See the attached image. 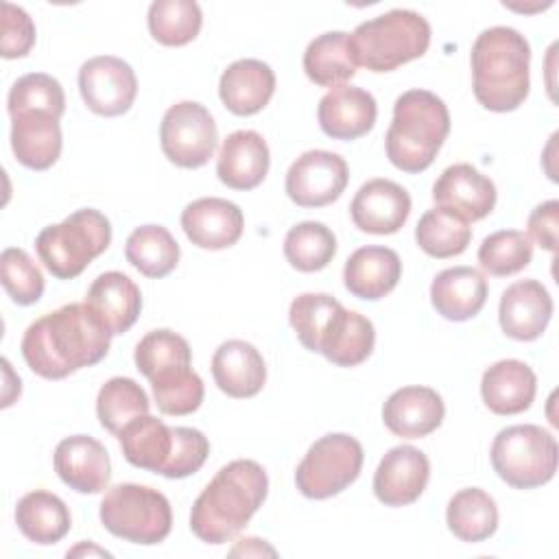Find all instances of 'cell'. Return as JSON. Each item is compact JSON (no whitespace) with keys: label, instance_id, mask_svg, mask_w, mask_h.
Segmentation results:
<instances>
[{"label":"cell","instance_id":"6da1fadb","mask_svg":"<svg viewBox=\"0 0 559 559\" xmlns=\"http://www.w3.org/2000/svg\"><path fill=\"white\" fill-rule=\"evenodd\" d=\"M109 347L111 334L85 301L46 312L26 328L20 345L28 369L46 380L98 365Z\"/></svg>","mask_w":559,"mask_h":559},{"label":"cell","instance_id":"7a4b0ae2","mask_svg":"<svg viewBox=\"0 0 559 559\" xmlns=\"http://www.w3.org/2000/svg\"><path fill=\"white\" fill-rule=\"evenodd\" d=\"M269 478L260 463L236 459L223 465L190 511V528L205 544L231 542L262 507Z\"/></svg>","mask_w":559,"mask_h":559},{"label":"cell","instance_id":"3957f363","mask_svg":"<svg viewBox=\"0 0 559 559\" xmlns=\"http://www.w3.org/2000/svg\"><path fill=\"white\" fill-rule=\"evenodd\" d=\"M472 90L476 100L498 114L518 109L531 87V46L511 26L485 28L472 44Z\"/></svg>","mask_w":559,"mask_h":559},{"label":"cell","instance_id":"277c9868","mask_svg":"<svg viewBox=\"0 0 559 559\" xmlns=\"http://www.w3.org/2000/svg\"><path fill=\"white\" fill-rule=\"evenodd\" d=\"M450 133L448 105L428 90H408L393 103V120L384 138L389 162L417 175L426 170Z\"/></svg>","mask_w":559,"mask_h":559},{"label":"cell","instance_id":"5b68a950","mask_svg":"<svg viewBox=\"0 0 559 559\" xmlns=\"http://www.w3.org/2000/svg\"><path fill=\"white\" fill-rule=\"evenodd\" d=\"M428 20L411 9H393L360 22L349 35L356 66L369 72H391L426 55L430 46Z\"/></svg>","mask_w":559,"mask_h":559},{"label":"cell","instance_id":"8992f818","mask_svg":"<svg viewBox=\"0 0 559 559\" xmlns=\"http://www.w3.org/2000/svg\"><path fill=\"white\" fill-rule=\"evenodd\" d=\"M109 242V218L94 207H83L57 225L44 227L35 238V251L57 280H74L94 258L107 251Z\"/></svg>","mask_w":559,"mask_h":559},{"label":"cell","instance_id":"52a82bcc","mask_svg":"<svg viewBox=\"0 0 559 559\" xmlns=\"http://www.w3.org/2000/svg\"><path fill=\"white\" fill-rule=\"evenodd\" d=\"M98 515L114 537L142 546L164 542L173 528L168 498L162 491L138 483L109 487L100 500Z\"/></svg>","mask_w":559,"mask_h":559},{"label":"cell","instance_id":"ba28073f","mask_svg":"<svg viewBox=\"0 0 559 559\" xmlns=\"http://www.w3.org/2000/svg\"><path fill=\"white\" fill-rule=\"evenodd\" d=\"M557 439L535 424L507 426L491 443L493 472L513 489L546 485L557 472Z\"/></svg>","mask_w":559,"mask_h":559},{"label":"cell","instance_id":"9c48e42d","mask_svg":"<svg viewBox=\"0 0 559 559\" xmlns=\"http://www.w3.org/2000/svg\"><path fill=\"white\" fill-rule=\"evenodd\" d=\"M362 445L345 432H332L317 439L295 469L299 493L312 500H325L347 489L362 469Z\"/></svg>","mask_w":559,"mask_h":559},{"label":"cell","instance_id":"30bf717a","mask_svg":"<svg viewBox=\"0 0 559 559\" xmlns=\"http://www.w3.org/2000/svg\"><path fill=\"white\" fill-rule=\"evenodd\" d=\"M216 142V122L201 103L181 100L166 109L159 124V144L170 164L201 168L214 155Z\"/></svg>","mask_w":559,"mask_h":559},{"label":"cell","instance_id":"8fae6325","mask_svg":"<svg viewBox=\"0 0 559 559\" xmlns=\"http://www.w3.org/2000/svg\"><path fill=\"white\" fill-rule=\"evenodd\" d=\"M347 162L332 151L314 148L301 153L286 173V194L299 207H323L334 203L347 188Z\"/></svg>","mask_w":559,"mask_h":559},{"label":"cell","instance_id":"7c38bea8","mask_svg":"<svg viewBox=\"0 0 559 559\" xmlns=\"http://www.w3.org/2000/svg\"><path fill=\"white\" fill-rule=\"evenodd\" d=\"M79 92L90 111L114 118L131 109L138 94V79L124 59L98 55L81 66Z\"/></svg>","mask_w":559,"mask_h":559},{"label":"cell","instance_id":"4fadbf2b","mask_svg":"<svg viewBox=\"0 0 559 559\" xmlns=\"http://www.w3.org/2000/svg\"><path fill=\"white\" fill-rule=\"evenodd\" d=\"M432 199L437 207H445L461 216L465 223H474L491 214L498 192L496 183L472 164L448 166L432 186Z\"/></svg>","mask_w":559,"mask_h":559},{"label":"cell","instance_id":"5bb4252c","mask_svg":"<svg viewBox=\"0 0 559 559\" xmlns=\"http://www.w3.org/2000/svg\"><path fill=\"white\" fill-rule=\"evenodd\" d=\"M428 478V456L415 445H395L376 467L373 493L384 507H406L424 493Z\"/></svg>","mask_w":559,"mask_h":559},{"label":"cell","instance_id":"9a60e30c","mask_svg":"<svg viewBox=\"0 0 559 559\" xmlns=\"http://www.w3.org/2000/svg\"><path fill=\"white\" fill-rule=\"evenodd\" d=\"M181 229L199 249H227L236 245L245 229L242 210L221 197H201L181 212Z\"/></svg>","mask_w":559,"mask_h":559},{"label":"cell","instance_id":"2e32d148","mask_svg":"<svg viewBox=\"0 0 559 559\" xmlns=\"http://www.w3.org/2000/svg\"><path fill=\"white\" fill-rule=\"evenodd\" d=\"M349 214L365 234H395L411 214V194L391 179H369L354 194Z\"/></svg>","mask_w":559,"mask_h":559},{"label":"cell","instance_id":"e0dca14e","mask_svg":"<svg viewBox=\"0 0 559 559\" xmlns=\"http://www.w3.org/2000/svg\"><path fill=\"white\" fill-rule=\"evenodd\" d=\"M57 476L79 493H100L111 478V463L105 445L90 435H72L55 448Z\"/></svg>","mask_w":559,"mask_h":559},{"label":"cell","instance_id":"ac0fdd59","mask_svg":"<svg viewBox=\"0 0 559 559\" xmlns=\"http://www.w3.org/2000/svg\"><path fill=\"white\" fill-rule=\"evenodd\" d=\"M552 317V297L537 280L513 282L500 297L498 319L502 332L513 341H535Z\"/></svg>","mask_w":559,"mask_h":559},{"label":"cell","instance_id":"d6986e66","mask_svg":"<svg viewBox=\"0 0 559 559\" xmlns=\"http://www.w3.org/2000/svg\"><path fill=\"white\" fill-rule=\"evenodd\" d=\"M321 131L332 140H358L367 135L378 118L376 98L356 85L332 87L317 107Z\"/></svg>","mask_w":559,"mask_h":559},{"label":"cell","instance_id":"ffe728a7","mask_svg":"<svg viewBox=\"0 0 559 559\" xmlns=\"http://www.w3.org/2000/svg\"><path fill=\"white\" fill-rule=\"evenodd\" d=\"M445 415L441 395L430 386H402L382 406L384 426L402 439H421L435 432Z\"/></svg>","mask_w":559,"mask_h":559},{"label":"cell","instance_id":"44dd1931","mask_svg":"<svg viewBox=\"0 0 559 559\" xmlns=\"http://www.w3.org/2000/svg\"><path fill=\"white\" fill-rule=\"evenodd\" d=\"M271 166V153L258 131L240 129L229 133L216 157V175L231 190L258 188Z\"/></svg>","mask_w":559,"mask_h":559},{"label":"cell","instance_id":"7402d4cb","mask_svg":"<svg viewBox=\"0 0 559 559\" xmlns=\"http://www.w3.org/2000/svg\"><path fill=\"white\" fill-rule=\"evenodd\" d=\"M85 304L100 319L111 336L124 334L133 328L142 310V293L138 284L120 273H100L85 293Z\"/></svg>","mask_w":559,"mask_h":559},{"label":"cell","instance_id":"603a6c76","mask_svg":"<svg viewBox=\"0 0 559 559\" xmlns=\"http://www.w3.org/2000/svg\"><path fill=\"white\" fill-rule=\"evenodd\" d=\"M212 378L225 395L245 400L262 391L266 382V365L251 343L229 338L221 343L212 356Z\"/></svg>","mask_w":559,"mask_h":559},{"label":"cell","instance_id":"cb8c5ba5","mask_svg":"<svg viewBox=\"0 0 559 559\" xmlns=\"http://www.w3.org/2000/svg\"><path fill=\"white\" fill-rule=\"evenodd\" d=\"M402 277V260L400 255L380 245H367L356 249L345 266H343V282L345 288L367 301H378L389 295Z\"/></svg>","mask_w":559,"mask_h":559},{"label":"cell","instance_id":"d4e9b609","mask_svg":"<svg viewBox=\"0 0 559 559\" xmlns=\"http://www.w3.org/2000/svg\"><path fill=\"white\" fill-rule=\"evenodd\" d=\"M275 92V72L260 59H238L223 70L218 96L236 116L262 111Z\"/></svg>","mask_w":559,"mask_h":559},{"label":"cell","instance_id":"484cf974","mask_svg":"<svg viewBox=\"0 0 559 559\" xmlns=\"http://www.w3.org/2000/svg\"><path fill=\"white\" fill-rule=\"evenodd\" d=\"M537 393L535 371L515 358H504L485 369L480 395L485 406L496 415L524 413Z\"/></svg>","mask_w":559,"mask_h":559},{"label":"cell","instance_id":"4316f807","mask_svg":"<svg viewBox=\"0 0 559 559\" xmlns=\"http://www.w3.org/2000/svg\"><path fill=\"white\" fill-rule=\"evenodd\" d=\"M61 146L59 118L46 111H22L11 116V148L22 166L46 170L59 159Z\"/></svg>","mask_w":559,"mask_h":559},{"label":"cell","instance_id":"83f0119b","mask_svg":"<svg viewBox=\"0 0 559 559\" xmlns=\"http://www.w3.org/2000/svg\"><path fill=\"white\" fill-rule=\"evenodd\" d=\"M432 308L448 321L474 319L487 301V280L474 266H450L430 284Z\"/></svg>","mask_w":559,"mask_h":559},{"label":"cell","instance_id":"f1b7e54d","mask_svg":"<svg viewBox=\"0 0 559 559\" xmlns=\"http://www.w3.org/2000/svg\"><path fill=\"white\" fill-rule=\"evenodd\" d=\"M373 345V323L360 312L347 310L341 304L321 334L317 354H323L336 367H356L371 356Z\"/></svg>","mask_w":559,"mask_h":559},{"label":"cell","instance_id":"f546056e","mask_svg":"<svg viewBox=\"0 0 559 559\" xmlns=\"http://www.w3.org/2000/svg\"><path fill=\"white\" fill-rule=\"evenodd\" d=\"M118 439L124 459L133 467L162 474L175 448V428L146 413L129 421Z\"/></svg>","mask_w":559,"mask_h":559},{"label":"cell","instance_id":"4dcf8cb0","mask_svg":"<svg viewBox=\"0 0 559 559\" xmlns=\"http://www.w3.org/2000/svg\"><path fill=\"white\" fill-rule=\"evenodd\" d=\"M15 524L33 544L50 546L68 535L72 518L70 509L59 496L46 489H35L17 500Z\"/></svg>","mask_w":559,"mask_h":559},{"label":"cell","instance_id":"1f68e13d","mask_svg":"<svg viewBox=\"0 0 559 559\" xmlns=\"http://www.w3.org/2000/svg\"><path fill=\"white\" fill-rule=\"evenodd\" d=\"M304 72L321 87L345 85L356 74L349 33L330 31L314 37L304 52Z\"/></svg>","mask_w":559,"mask_h":559},{"label":"cell","instance_id":"d6a6232c","mask_svg":"<svg viewBox=\"0 0 559 559\" xmlns=\"http://www.w3.org/2000/svg\"><path fill=\"white\" fill-rule=\"evenodd\" d=\"M445 522L454 537L461 542L478 544L496 533L498 507L493 498L480 487H467L450 498Z\"/></svg>","mask_w":559,"mask_h":559},{"label":"cell","instance_id":"836d02e7","mask_svg":"<svg viewBox=\"0 0 559 559\" xmlns=\"http://www.w3.org/2000/svg\"><path fill=\"white\" fill-rule=\"evenodd\" d=\"M179 245L164 225H140L124 242L127 262L142 275L159 280L179 264Z\"/></svg>","mask_w":559,"mask_h":559},{"label":"cell","instance_id":"e575fe53","mask_svg":"<svg viewBox=\"0 0 559 559\" xmlns=\"http://www.w3.org/2000/svg\"><path fill=\"white\" fill-rule=\"evenodd\" d=\"M415 240L419 249L437 260L461 255L469 240L472 227L461 216L445 207H432L421 214L415 227Z\"/></svg>","mask_w":559,"mask_h":559},{"label":"cell","instance_id":"d590c367","mask_svg":"<svg viewBox=\"0 0 559 559\" xmlns=\"http://www.w3.org/2000/svg\"><path fill=\"white\" fill-rule=\"evenodd\" d=\"M138 371L148 380L164 378L192 365V349L183 336L173 330H151L135 345Z\"/></svg>","mask_w":559,"mask_h":559},{"label":"cell","instance_id":"8d00e7d4","mask_svg":"<svg viewBox=\"0 0 559 559\" xmlns=\"http://www.w3.org/2000/svg\"><path fill=\"white\" fill-rule=\"evenodd\" d=\"M148 408L151 402L144 389L133 378H109L96 395L98 421L107 432L116 437L129 421H133L140 415H146Z\"/></svg>","mask_w":559,"mask_h":559},{"label":"cell","instance_id":"74e56055","mask_svg":"<svg viewBox=\"0 0 559 559\" xmlns=\"http://www.w3.org/2000/svg\"><path fill=\"white\" fill-rule=\"evenodd\" d=\"M284 255L293 269L301 273H317L336 255V236L319 221L297 223L284 238Z\"/></svg>","mask_w":559,"mask_h":559},{"label":"cell","instance_id":"f35d334b","mask_svg":"<svg viewBox=\"0 0 559 559\" xmlns=\"http://www.w3.org/2000/svg\"><path fill=\"white\" fill-rule=\"evenodd\" d=\"M146 22L157 44L186 46L199 35L203 13L194 0H155L148 7Z\"/></svg>","mask_w":559,"mask_h":559},{"label":"cell","instance_id":"ab89813d","mask_svg":"<svg viewBox=\"0 0 559 559\" xmlns=\"http://www.w3.org/2000/svg\"><path fill=\"white\" fill-rule=\"evenodd\" d=\"M533 260V245L524 231L500 229L489 234L478 247L480 269L493 277L515 275Z\"/></svg>","mask_w":559,"mask_h":559},{"label":"cell","instance_id":"60d3db41","mask_svg":"<svg viewBox=\"0 0 559 559\" xmlns=\"http://www.w3.org/2000/svg\"><path fill=\"white\" fill-rule=\"evenodd\" d=\"M7 109L9 116L22 111H46L55 118H61L66 111V94L55 76L46 72H28L11 85Z\"/></svg>","mask_w":559,"mask_h":559},{"label":"cell","instance_id":"b9f144b4","mask_svg":"<svg viewBox=\"0 0 559 559\" xmlns=\"http://www.w3.org/2000/svg\"><path fill=\"white\" fill-rule=\"evenodd\" d=\"M0 280L17 306H33L44 295V275L24 249L7 247L0 255Z\"/></svg>","mask_w":559,"mask_h":559},{"label":"cell","instance_id":"7bdbcfd3","mask_svg":"<svg viewBox=\"0 0 559 559\" xmlns=\"http://www.w3.org/2000/svg\"><path fill=\"white\" fill-rule=\"evenodd\" d=\"M338 306L341 301L325 293H301L290 301V308H288L290 328L295 330L299 343L308 352H317L319 338Z\"/></svg>","mask_w":559,"mask_h":559},{"label":"cell","instance_id":"ee69618b","mask_svg":"<svg viewBox=\"0 0 559 559\" xmlns=\"http://www.w3.org/2000/svg\"><path fill=\"white\" fill-rule=\"evenodd\" d=\"M153 389V397L157 408L164 415H173V417H183L194 413L205 395V386L201 376L194 369H188L186 373L159 382V384H151Z\"/></svg>","mask_w":559,"mask_h":559},{"label":"cell","instance_id":"f6af8a7d","mask_svg":"<svg viewBox=\"0 0 559 559\" xmlns=\"http://www.w3.org/2000/svg\"><path fill=\"white\" fill-rule=\"evenodd\" d=\"M210 454L207 437L190 426H175V448L162 472L164 478H186L199 472Z\"/></svg>","mask_w":559,"mask_h":559},{"label":"cell","instance_id":"bcb514c9","mask_svg":"<svg viewBox=\"0 0 559 559\" xmlns=\"http://www.w3.org/2000/svg\"><path fill=\"white\" fill-rule=\"evenodd\" d=\"M35 44L33 17L11 2L2 4V41L0 55L4 59H20L31 52Z\"/></svg>","mask_w":559,"mask_h":559},{"label":"cell","instance_id":"7dc6e473","mask_svg":"<svg viewBox=\"0 0 559 559\" xmlns=\"http://www.w3.org/2000/svg\"><path fill=\"white\" fill-rule=\"evenodd\" d=\"M528 236L546 251H557V227H559V201L550 199L539 203L528 216Z\"/></svg>","mask_w":559,"mask_h":559},{"label":"cell","instance_id":"c3c4849f","mask_svg":"<svg viewBox=\"0 0 559 559\" xmlns=\"http://www.w3.org/2000/svg\"><path fill=\"white\" fill-rule=\"evenodd\" d=\"M231 555H275V548L266 546L264 539L242 537L238 539V546L231 548Z\"/></svg>","mask_w":559,"mask_h":559},{"label":"cell","instance_id":"681fc988","mask_svg":"<svg viewBox=\"0 0 559 559\" xmlns=\"http://www.w3.org/2000/svg\"><path fill=\"white\" fill-rule=\"evenodd\" d=\"M83 552H87V555H105V557H109V552L107 550H103V548H96V546H85V544H79L76 548H72V550H68V557H76V555H83Z\"/></svg>","mask_w":559,"mask_h":559}]
</instances>
